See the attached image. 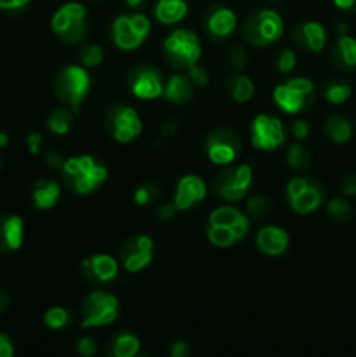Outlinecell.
I'll return each instance as SVG.
<instances>
[{"instance_id":"cell-13","label":"cell","mask_w":356,"mask_h":357,"mask_svg":"<svg viewBox=\"0 0 356 357\" xmlns=\"http://www.w3.org/2000/svg\"><path fill=\"white\" fill-rule=\"evenodd\" d=\"M250 142L257 150L274 152L279 146L285 145L286 131L285 124L279 117L271 114H258L251 121Z\"/></svg>"},{"instance_id":"cell-7","label":"cell","mask_w":356,"mask_h":357,"mask_svg":"<svg viewBox=\"0 0 356 357\" xmlns=\"http://www.w3.org/2000/svg\"><path fill=\"white\" fill-rule=\"evenodd\" d=\"M150 30H152V24L145 14H121L112 23V42L121 51H135L147 40Z\"/></svg>"},{"instance_id":"cell-10","label":"cell","mask_w":356,"mask_h":357,"mask_svg":"<svg viewBox=\"0 0 356 357\" xmlns=\"http://www.w3.org/2000/svg\"><path fill=\"white\" fill-rule=\"evenodd\" d=\"M243 149V142L236 129L216 128L206 136L205 152L209 162L215 166H230Z\"/></svg>"},{"instance_id":"cell-20","label":"cell","mask_w":356,"mask_h":357,"mask_svg":"<svg viewBox=\"0 0 356 357\" xmlns=\"http://www.w3.org/2000/svg\"><path fill=\"white\" fill-rule=\"evenodd\" d=\"M255 244H257L258 251L267 257H279L288 250L290 237L288 232L281 227L265 225L258 229L257 236H255Z\"/></svg>"},{"instance_id":"cell-14","label":"cell","mask_w":356,"mask_h":357,"mask_svg":"<svg viewBox=\"0 0 356 357\" xmlns=\"http://www.w3.org/2000/svg\"><path fill=\"white\" fill-rule=\"evenodd\" d=\"M122 267L129 274H138L143 268L149 267L154 260V241L150 236L138 234L133 236L122 244L121 253H119Z\"/></svg>"},{"instance_id":"cell-36","label":"cell","mask_w":356,"mask_h":357,"mask_svg":"<svg viewBox=\"0 0 356 357\" xmlns=\"http://www.w3.org/2000/svg\"><path fill=\"white\" fill-rule=\"evenodd\" d=\"M79 59L86 68H96L105 59L103 47L98 44H84L79 51Z\"/></svg>"},{"instance_id":"cell-40","label":"cell","mask_w":356,"mask_h":357,"mask_svg":"<svg viewBox=\"0 0 356 357\" xmlns=\"http://www.w3.org/2000/svg\"><path fill=\"white\" fill-rule=\"evenodd\" d=\"M297 65V54L293 49H281L276 56V66L281 73H290L293 72Z\"/></svg>"},{"instance_id":"cell-47","label":"cell","mask_w":356,"mask_h":357,"mask_svg":"<svg viewBox=\"0 0 356 357\" xmlns=\"http://www.w3.org/2000/svg\"><path fill=\"white\" fill-rule=\"evenodd\" d=\"M191 352H192L191 345H188L185 340L173 342V344H171V347H170L171 357H187L188 354H191Z\"/></svg>"},{"instance_id":"cell-1","label":"cell","mask_w":356,"mask_h":357,"mask_svg":"<svg viewBox=\"0 0 356 357\" xmlns=\"http://www.w3.org/2000/svg\"><path fill=\"white\" fill-rule=\"evenodd\" d=\"M59 171L65 187L77 195L93 194L108 178L107 167L87 153L65 159V164Z\"/></svg>"},{"instance_id":"cell-26","label":"cell","mask_w":356,"mask_h":357,"mask_svg":"<svg viewBox=\"0 0 356 357\" xmlns=\"http://www.w3.org/2000/svg\"><path fill=\"white\" fill-rule=\"evenodd\" d=\"M188 6L185 0H157L154 6V16L161 24L173 26L185 20Z\"/></svg>"},{"instance_id":"cell-34","label":"cell","mask_w":356,"mask_h":357,"mask_svg":"<svg viewBox=\"0 0 356 357\" xmlns=\"http://www.w3.org/2000/svg\"><path fill=\"white\" fill-rule=\"evenodd\" d=\"M351 86L342 80H334V82H328L327 87L323 91V96L328 103L341 105L344 101H348L351 98Z\"/></svg>"},{"instance_id":"cell-38","label":"cell","mask_w":356,"mask_h":357,"mask_svg":"<svg viewBox=\"0 0 356 357\" xmlns=\"http://www.w3.org/2000/svg\"><path fill=\"white\" fill-rule=\"evenodd\" d=\"M327 211L335 222H349L353 218V209L349 202L342 197H335L328 201Z\"/></svg>"},{"instance_id":"cell-56","label":"cell","mask_w":356,"mask_h":357,"mask_svg":"<svg viewBox=\"0 0 356 357\" xmlns=\"http://www.w3.org/2000/svg\"><path fill=\"white\" fill-rule=\"evenodd\" d=\"M124 2L128 3V7H131V9H138V7H142L147 0H124Z\"/></svg>"},{"instance_id":"cell-43","label":"cell","mask_w":356,"mask_h":357,"mask_svg":"<svg viewBox=\"0 0 356 357\" xmlns=\"http://www.w3.org/2000/svg\"><path fill=\"white\" fill-rule=\"evenodd\" d=\"M98 351V345H96V340L91 337H82L77 340L75 344V352L77 354H80L82 357H91L96 354Z\"/></svg>"},{"instance_id":"cell-59","label":"cell","mask_w":356,"mask_h":357,"mask_svg":"<svg viewBox=\"0 0 356 357\" xmlns=\"http://www.w3.org/2000/svg\"><path fill=\"white\" fill-rule=\"evenodd\" d=\"M274 2H281V0H274Z\"/></svg>"},{"instance_id":"cell-37","label":"cell","mask_w":356,"mask_h":357,"mask_svg":"<svg viewBox=\"0 0 356 357\" xmlns=\"http://www.w3.org/2000/svg\"><path fill=\"white\" fill-rule=\"evenodd\" d=\"M70 319H72V316H70L68 310L63 309V307H51V309L44 314V324L52 331H59L65 326H68Z\"/></svg>"},{"instance_id":"cell-12","label":"cell","mask_w":356,"mask_h":357,"mask_svg":"<svg viewBox=\"0 0 356 357\" xmlns=\"http://www.w3.org/2000/svg\"><path fill=\"white\" fill-rule=\"evenodd\" d=\"M126 84L133 96L138 100L149 101L163 98L164 77L161 70L150 63H140L133 66L126 75Z\"/></svg>"},{"instance_id":"cell-21","label":"cell","mask_w":356,"mask_h":357,"mask_svg":"<svg viewBox=\"0 0 356 357\" xmlns=\"http://www.w3.org/2000/svg\"><path fill=\"white\" fill-rule=\"evenodd\" d=\"M24 222L20 215L0 216V253H14L23 246Z\"/></svg>"},{"instance_id":"cell-3","label":"cell","mask_w":356,"mask_h":357,"mask_svg":"<svg viewBox=\"0 0 356 357\" xmlns=\"http://www.w3.org/2000/svg\"><path fill=\"white\" fill-rule=\"evenodd\" d=\"M91 89V75L86 66L68 65L58 72L52 82V91L63 105L72 108L75 114L80 112V105L86 100Z\"/></svg>"},{"instance_id":"cell-42","label":"cell","mask_w":356,"mask_h":357,"mask_svg":"<svg viewBox=\"0 0 356 357\" xmlns=\"http://www.w3.org/2000/svg\"><path fill=\"white\" fill-rule=\"evenodd\" d=\"M307 185H309V180H307V178H304V176L292 178V180L286 183V190H285L286 201H292L293 197H297V195H299L300 192L307 187Z\"/></svg>"},{"instance_id":"cell-16","label":"cell","mask_w":356,"mask_h":357,"mask_svg":"<svg viewBox=\"0 0 356 357\" xmlns=\"http://www.w3.org/2000/svg\"><path fill=\"white\" fill-rule=\"evenodd\" d=\"M84 272V278L94 286H105L115 281L119 274V261L114 257L105 253H96L93 257L86 258L80 265Z\"/></svg>"},{"instance_id":"cell-18","label":"cell","mask_w":356,"mask_h":357,"mask_svg":"<svg viewBox=\"0 0 356 357\" xmlns=\"http://www.w3.org/2000/svg\"><path fill=\"white\" fill-rule=\"evenodd\" d=\"M292 40L306 52H320L327 45V30L318 21H302L292 30Z\"/></svg>"},{"instance_id":"cell-2","label":"cell","mask_w":356,"mask_h":357,"mask_svg":"<svg viewBox=\"0 0 356 357\" xmlns=\"http://www.w3.org/2000/svg\"><path fill=\"white\" fill-rule=\"evenodd\" d=\"M201 38L188 28H177L163 42V58L171 68L185 72L201 59Z\"/></svg>"},{"instance_id":"cell-54","label":"cell","mask_w":356,"mask_h":357,"mask_svg":"<svg viewBox=\"0 0 356 357\" xmlns=\"http://www.w3.org/2000/svg\"><path fill=\"white\" fill-rule=\"evenodd\" d=\"M9 303H10L9 296H7L3 291H0V314H3L7 309H9Z\"/></svg>"},{"instance_id":"cell-11","label":"cell","mask_w":356,"mask_h":357,"mask_svg":"<svg viewBox=\"0 0 356 357\" xmlns=\"http://www.w3.org/2000/svg\"><path fill=\"white\" fill-rule=\"evenodd\" d=\"M105 126L117 143H131L143 131L140 114L126 103L112 105L105 115Z\"/></svg>"},{"instance_id":"cell-31","label":"cell","mask_w":356,"mask_h":357,"mask_svg":"<svg viewBox=\"0 0 356 357\" xmlns=\"http://www.w3.org/2000/svg\"><path fill=\"white\" fill-rule=\"evenodd\" d=\"M286 164H288L290 169L293 171H306L309 169L311 164H313V157H311L309 150L304 149V145H300L299 142L292 143L286 150Z\"/></svg>"},{"instance_id":"cell-23","label":"cell","mask_w":356,"mask_h":357,"mask_svg":"<svg viewBox=\"0 0 356 357\" xmlns=\"http://www.w3.org/2000/svg\"><path fill=\"white\" fill-rule=\"evenodd\" d=\"M325 201V188L318 181L309 180V185L300 192L297 197L288 201L290 208L297 213V215H309V213L316 211Z\"/></svg>"},{"instance_id":"cell-33","label":"cell","mask_w":356,"mask_h":357,"mask_svg":"<svg viewBox=\"0 0 356 357\" xmlns=\"http://www.w3.org/2000/svg\"><path fill=\"white\" fill-rule=\"evenodd\" d=\"M206 236H208L209 243L216 248H230L237 243L236 236H234V232L229 229V227L208 225Z\"/></svg>"},{"instance_id":"cell-52","label":"cell","mask_w":356,"mask_h":357,"mask_svg":"<svg viewBox=\"0 0 356 357\" xmlns=\"http://www.w3.org/2000/svg\"><path fill=\"white\" fill-rule=\"evenodd\" d=\"M177 129H178L177 121H168L161 126V135H163V138H171V136L177 135Z\"/></svg>"},{"instance_id":"cell-50","label":"cell","mask_w":356,"mask_h":357,"mask_svg":"<svg viewBox=\"0 0 356 357\" xmlns=\"http://www.w3.org/2000/svg\"><path fill=\"white\" fill-rule=\"evenodd\" d=\"M14 356V345L7 335L0 333V357H13Z\"/></svg>"},{"instance_id":"cell-55","label":"cell","mask_w":356,"mask_h":357,"mask_svg":"<svg viewBox=\"0 0 356 357\" xmlns=\"http://www.w3.org/2000/svg\"><path fill=\"white\" fill-rule=\"evenodd\" d=\"M335 30H337V37H339V35H346V33H348L349 28H348V24L344 23V21H339L337 28H335Z\"/></svg>"},{"instance_id":"cell-24","label":"cell","mask_w":356,"mask_h":357,"mask_svg":"<svg viewBox=\"0 0 356 357\" xmlns=\"http://www.w3.org/2000/svg\"><path fill=\"white\" fill-rule=\"evenodd\" d=\"M61 195V188L56 180H49V178H40L34 183L31 188V201L38 211H47L58 204V199Z\"/></svg>"},{"instance_id":"cell-25","label":"cell","mask_w":356,"mask_h":357,"mask_svg":"<svg viewBox=\"0 0 356 357\" xmlns=\"http://www.w3.org/2000/svg\"><path fill=\"white\" fill-rule=\"evenodd\" d=\"M330 59L337 68L353 70L356 68V38L351 35H339L332 47Z\"/></svg>"},{"instance_id":"cell-27","label":"cell","mask_w":356,"mask_h":357,"mask_svg":"<svg viewBox=\"0 0 356 357\" xmlns=\"http://www.w3.org/2000/svg\"><path fill=\"white\" fill-rule=\"evenodd\" d=\"M140 338L131 331H119L108 340L107 354L112 357H135L140 352Z\"/></svg>"},{"instance_id":"cell-35","label":"cell","mask_w":356,"mask_h":357,"mask_svg":"<svg viewBox=\"0 0 356 357\" xmlns=\"http://www.w3.org/2000/svg\"><path fill=\"white\" fill-rule=\"evenodd\" d=\"M159 197H161L159 187H157L156 183H152V181H147V183L140 185V187L135 190V194H133V201H135V204L140 206V208H145V206L154 204V202L159 201Z\"/></svg>"},{"instance_id":"cell-19","label":"cell","mask_w":356,"mask_h":357,"mask_svg":"<svg viewBox=\"0 0 356 357\" xmlns=\"http://www.w3.org/2000/svg\"><path fill=\"white\" fill-rule=\"evenodd\" d=\"M208 225H222L229 227L230 230L236 236L237 243L243 241L248 236V230H250V220L248 215L241 213L239 209L234 208V206H220V208L213 209L209 213Z\"/></svg>"},{"instance_id":"cell-51","label":"cell","mask_w":356,"mask_h":357,"mask_svg":"<svg viewBox=\"0 0 356 357\" xmlns=\"http://www.w3.org/2000/svg\"><path fill=\"white\" fill-rule=\"evenodd\" d=\"M27 145H28V150H30V153L37 155L42 145V136L38 135V132H30V135L27 136Z\"/></svg>"},{"instance_id":"cell-32","label":"cell","mask_w":356,"mask_h":357,"mask_svg":"<svg viewBox=\"0 0 356 357\" xmlns=\"http://www.w3.org/2000/svg\"><path fill=\"white\" fill-rule=\"evenodd\" d=\"M246 215L253 220H265L272 213V201L267 195H251L244 204Z\"/></svg>"},{"instance_id":"cell-17","label":"cell","mask_w":356,"mask_h":357,"mask_svg":"<svg viewBox=\"0 0 356 357\" xmlns=\"http://www.w3.org/2000/svg\"><path fill=\"white\" fill-rule=\"evenodd\" d=\"M206 183L198 174H185L177 183L173 195V204L177 206L178 211H187L192 206L201 202L206 197Z\"/></svg>"},{"instance_id":"cell-44","label":"cell","mask_w":356,"mask_h":357,"mask_svg":"<svg viewBox=\"0 0 356 357\" xmlns=\"http://www.w3.org/2000/svg\"><path fill=\"white\" fill-rule=\"evenodd\" d=\"M30 0H0V10L9 14H21L27 10Z\"/></svg>"},{"instance_id":"cell-29","label":"cell","mask_w":356,"mask_h":357,"mask_svg":"<svg viewBox=\"0 0 356 357\" xmlns=\"http://www.w3.org/2000/svg\"><path fill=\"white\" fill-rule=\"evenodd\" d=\"M325 135L332 139L334 143H346L353 138V124L348 117L344 115L334 114L325 121Z\"/></svg>"},{"instance_id":"cell-30","label":"cell","mask_w":356,"mask_h":357,"mask_svg":"<svg viewBox=\"0 0 356 357\" xmlns=\"http://www.w3.org/2000/svg\"><path fill=\"white\" fill-rule=\"evenodd\" d=\"M73 115L75 112L70 107H56L47 117V129L56 136H65L73 126Z\"/></svg>"},{"instance_id":"cell-49","label":"cell","mask_w":356,"mask_h":357,"mask_svg":"<svg viewBox=\"0 0 356 357\" xmlns=\"http://www.w3.org/2000/svg\"><path fill=\"white\" fill-rule=\"evenodd\" d=\"M44 162L47 164L49 167H52V169H61L63 164H65V159H63L56 150H49V152H45Z\"/></svg>"},{"instance_id":"cell-28","label":"cell","mask_w":356,"mask_h":357,"mask_svg":"<svg viewBox=\"0 0 356 357\" xmlns=\"http://www.w3.org/2000/svg\"><path fill=\"white\" fill-rule=\"evenodd\" d=\"M225 91L229 93L232 101H236V103H246V101H250L253 98L255 84L250 77L237 72L227 77Z\"/></svg>"},{"instance_id":"cell-46","label":"cell","mask_w":356,"mask_h":357,"mask_svg":"<svg viewBox=\"0 0 356 357\" xmlns=\"http://www.w3.org/2000/svg\"><path fill=\"white\" fill-rule=\"evenodd\" d=\"M341 190L346 197H353V195H356V173H349L342 178Z\"/></svg>"},{"instance_id":"cell-48","label":"cell","mask_w":356,"mask_h":357,"mask_svg":"<svg viewBox=\"0 0 356 357\" xmlns=\"http://www.w3.org/2000/svg\"><path fill=\"white\" fill-rule=\"evenodd\" d=\"M177 213L178 209L173 202H164V204H161L159 208H157V218L163 220V222H168V220L173 218Z\"/></svg>"},{"instance_id":"cell-39","label":"cell","mask_w":356,"mask_h":357,"mask_svg":"<svg viewBox=\"0 0 356 357\" xmlns=\"http://www.w3.org/2000/svg\"><path fill=\"white\" fill-rule=\"evenodd\" d=\"M227 63L234 72H243L248 65V52L243 45H232L227 51Z\"/></svg>"},{"instance_id":"cell-4","label":"cell","mask_w":356,"mask_h":357,"mask_svg":"<svg viewBox=\"0 0 356 357\" xmlns=\"http://www.w3.org/2000/svg\"><path fill=\"white\" fill-rule=\"evenodd\" d=\"M283 31H285V23H283L281 14L276 13L274 9L253 10L244 20L243 28H241L244 40L255 47L274 44L283 37Z\"/></svg>"},{"instance_id":"cell-41","label":"cell","mask_w":356,"mask_h":357,"mask_svg":"<svg viewBox=\"0 0 356 357\" xmlns=\"http://www.w3.org/2000/svg\"><path fill=\"white\" fill-rule=\"evenodd\" d=\"M185 73H187V77L191 79V82L194 84V87H202L209 82L208 70L201 65L191 66L188 70H185Z\"/></svg>"},{"instance_id":"cell-15","label":"cell","mask_w":356,"mask_h":357,"mask_svg":"<svg viewBox=\"0 0 356 357\" xmlns=\"http://www.w3.org/2000/svg\"><path fill=\"white\" fill-rule=\"evenodd\" d=\"M202 26L212 40H225L234 33L237 26L236 13L225 6L209 7L202 20Z\"/></svg>"},{"instance_id":"cell-57","label":"cell","mask_w":356,"mask_h":357,"mask_svg":"<svg viewBox=\"0 0 356 357\" xmlns=\"http://www.w3.org/2000/svg\"><path fill=\"white\" fill-rule=\"evenodd\" d=\"M7 143H9V135H7L6 131H2V129H0V149H3Z\"/></svg>"},{"instance_id":"cell-5","label":"cell","mask_w":356,"mask_h":357,"mask_svg":"<svg viewBox=\"0 0 356 357\" xmlns=\"http://www.w3.org/2000/svg\"><path fill=\"white\" fill-rule=\"evenodd\" d=\"M253 181V167L250 164L225 166L212 180V188L216 197L225 202H239L248 195Z\"/></svg>"},{"instance_id":"cell-53","label":"cell","mask_w":356,"mask_h":357,"mask_svg":"<svg viewBox=\"0 0 356 357\" xmlns=\"http://www.w3.org/2000/svg\"><path fill=\"white\" fill-rule=\"evenodd\" d=\"M335 7L346 13H355L356 10V0H334Z\"/></svg>"},{"instance_id":"cell-6","label":"cell","mask_w":356,"mask_h":357,"mask_svg":"<svg viewBox=\"0 0 356 357\" xmlns=\"http://www.w3.org/2000/svg\"><path fill=\"white\" fill-rule=\"evenodd\" d=\"M51 30L65 44H77L86 37L87 10L79 2H66L51 17Z\"/></svg>"},{"instance_id":"cell-22","label":"cell","mask_w":356,"mask_h":357,"mask_svg":"<svg viewBox=\"0 0 356 357\" xmlns=\"http://www.w3.org/2000/svg\"><path fill=\"white\" fill-rule=\"evenodd\" d=\"M163 98L168 103L185 105L194 98V84L187 77V73H173L164 82Z\"/></svg>"},{"instance_id":"cell-9","label":"cell","mask_w":356,"mask_h":357,"mask_svg":"<svg viewBox=\"0 0 356 357\" xmlns=\"http://www.w3.org/2000/svg\"><path fill=\"white\" fill-rule=\"evenodd\" d=\"M314 98V84L306 77H293L286 82L278 84L272 91L276 107L288 115L300 114L311 105Z\"/></svg>"},{"instance_id":"cell-45","label":"cell","mask_w":356,"mask_h":357,"mask_svg":"<svg viewBox=\"0 0 356 357\" xmlns=\"http://www.w3.org/2000/svg\"><path fill=\"white\" fill-rule=\"evenodd\" d=\"M292 135L297 142H304V139L309 138L311 135V126L309 122L304 121V119H299L292 124Z\"/></svg>"},{"instance_id":"cell-8","label":"cell","mask_w":356,"mask_h":357,"mask_svg":"<svg viewBox=\"0 0 356 357\" xmlns=\"http://www.w3.org/2000/svg\"><path fill=\"white\" fill-rule=\"evenodd\" d=\"M80 316H82V328H98L108 326L115 323L119 316V300L112 293L105 289H94L80 305Z\"/></svg>"},{"instance_id":"cell-58","label":"cell","mask_w":356,"mask_h":357,"mask_svg":"<svg viewBox=\"0 0 356 357\" xmlns=\"http://www.w3.org/2000/svg\"><path fill=\"white\" fill-rule=\"evenodd\" d=\"M0 167H2V159H0Z\"/></svg>"}]
</instances>
